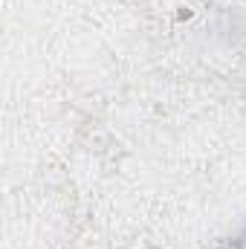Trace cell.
<instances>
[{"mask_svg": "<svg viewBox=\"0 0 246 249\" xmlns=\"http://www.w3.org/2000/svg\"><path fill=\"white\" fill-rule=\"evenodd\" d=\"M226 249H246V229L241 232V235H235V238H232V244H229Z\"/></svg>", "mask_w": 246, "mask_h": 249, "instance_id": "cell-1", "label": "cell"}]
</instances>
